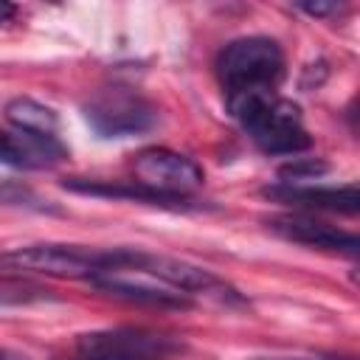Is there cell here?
<instances>
[{"instance_id": "18", "label": "cell", "mask_w": 360, "mask_h": 360, "mask_svg": "<svg viewBox=\"0 0 360 360\" xmlns=\"http://www.w3.org/2000/svg\"><path fill=\"white\" fill-rule=\"evenodd\" d=\"M0 360H22V357L14 354V352H8V349H0Z\"/></svg>"}, {"instance_id": "10", "label": "cell", "mask_w": 360, "mask_h": 360, "mask_svg": "<svg viewBox=\"0 0 360 360\" xmlns=\"http://www.w3.org/2000/svg\"><path fill=\"white\" fill-rule=\"evenodd\" d=\"M62 188L73 194H87V197H107V200H132V202H146V205H160L172 211H188L200 208L194 197H174L155 191L138 180H90V177H68L62 180Z\"/></svg>"}, {"instance_id": "1", "label": "cell", "mask_w": 360, "mask_h": 360, "mask_svg": "<svg viewBox=\"0 0 360 360\" xmlns=\"http://www.w3.org/2000/svg\"><path fill=\"white\" fill-rule=\"evenodd\" d=\"M225 110L242 124L253 143L267 155H298L312 146L301 107L276 93H250L225 98Z\"/></svg>"}, {"instance_id": "8", "label": "cell", "mask_w": 360, "mask_h": 360, "mask_svg": "<svg viewBox=\"0 0 360 360\" xmlns=\"http://www.w3.org/2000/svg\"><path fill=\"white\" fill-rule=\"evenodd\" d=\"M267 228L287 242H298V245L318 248V250H335V253H349V256L360 250V239L352 231L315 219L312 214H278L267 219Z\"/></svg>"}, {"instance_id": "19", "label": "cell", "mask_w": 360, "mask_h": 360, "mask_svg": "<svg viewBox=\"0 0 360 360\" xmlns=\"http://www.w3.org/2000/svg\"><path fill=\"white\" fill-rule=\"evenodd\" d=\"M253 360H301V357H253Z\"/></svg>"}, {"instance_id": "4", "label": "cell", "mask_w": 360, "mask_h": 360, "mask_svg": "<svg viewBox=\"0 0 360 360\" xmlns=\"http://www.w3.org/2000/svg\"><path fill=\"white\" fill-rule=\"evenodd\" d=\"M84 118L98 138H129L158 124V110L138 90L112 84L101 87L84 107Z\"/></svg>"}, {"instance_id": "3", "label": "cell", "mask_w": 360, "mask_h": 360, "mask_svg": "<svg viewBox=\"0 0 360 360\" xmlns=\"http://www.w3.org/2000/svg\"><path fill=\"white\" fill-rule=\"evenodd\" d=\"M118 264V248H87L68 242H37L0 253L3 270H28L53 278H96Z\"/></svg>"}, {"instance_id": "14", "label": "cell", "mask_w": 360, "mask_h": 360, "mask_svg": "<svg viewBox=\"0 0 360 360\" xmlns=\"http://www.w3.org/2000/svg\"><path fill=\"white\" fill-rule=\"evenodd\" d=\"M0 202L3 205H25V208H37V211H56L53 205H48V200L34 194L22 183H0Z\"/></svg>"}, {"instance_id": "5", "label": "cell", "mask_w": 360, "mask_h": 360, "mask_svg": "<svg viewBox=\"0 0 360 360\" xmlns=\"http://www.w3.org/2000/svg\"><path fill=\"white\" fill-rule=\"evenodd\" d=\"M180 349L183 343L177 338L132 326L96 329L76 338V354L82 360H166Z\"/></svg>"}, {"instance_id": "20", "label": "cell", "mask_w": 360, "mask_h": 360, "mask_svg": "<svg viewBox=\"0 0 360 360\" xmlns=\"http://www.w3.org/2000/svg\"><path fill=\"white\" fill-rule=\"evenodd\" d=\"M79 360H82V357H79Z\"/></svg>"}, {"instance_id": "9", "label": "cell", "mask_w": 360, "mask_h": 360, "mask_svg": "<svg viewBox=\"0 0 360 360\" xmlns=\"http://www.w3.org/2000/svg\"><path fill=\"white\" fill-rule=\"evenodd\" d=\"M262 197L295 205L307 211H335V214H357L360 211V191L354 183L349 186H301V183H276L264 186Z\"/></svg>"}, {"instance_id": "7", "label": "cell", "mask_w": 360, "mask_h": 360, "mask_svg": "<svg viewBox=\"0 0 360 360\" xmlns=\"http://www.w3.org/2000/svg\"><path fill=\"white\" fill-rule=\"evenodd\" d=\"M90 284L112 298H124V301H132V304H146V307H163V309H188L194 304V298H188L186 292L152 278V276H143V273H135V270H112V273H104V276H96L90 278Z\"/></svg>"}, {"instance_id": "2", "label": "cell", "mask_w": 360, "mask_h": 360, "mask_svg": "<svg viewBox=\"0 0 360 360\" xmlns=\"http://www.w3.org/2000/svg\"><path fill=\"white\" fill-rule=\"evenodd\" d=\"M214 68L225 98L276 93L284 79V51L270 37H239L217 53Z\"/></svg>"}, {"instance_id": "15", "label": "cell", "mask_w": 360, "mask_h": 360, "mask_svg": "<svg viewBox=\"0 0 360 360\" xmlns=\"http://www.w3.org/2000/svg\"><path fill=\"white\" fill-rule=\"evenodd\" d=\"M0 163H3V166H11V169H31V160H28V155L22 152L17 135L0 132Z\"/></svg>"}, {"instance_id": "13", "label": "cell", "mask_w": 360, "mask_h": 360, "mask_svg": "<svg viewBox=\"0 0 360 360\" xmlns=\"http://www.w3.org/2000/svg\"><path fill=\"white\" fill-rule=\"evenodd\" d=\"M329 172V163L318 160V158H292L290 163L278 166V180L281 183H301V180H312Z\"/></svg>"}, {"instance_id": "12", "label": "cell", "mask_w": 360, "mask_h": 360, "mask_svg": "<svg viewBox=\"0 0 360 360\" xmlns=\"http://www.w3.org/2000/svg\"><path fill=\"white\" fill-rule=\"evenodd\" d=\"M42 301H56L53 290L39 287L28 278L0 276V307H28V304H42Z\"/></svg>"}, {"instance_id": "11", "label": "cell", "mask_w": 360, "mask_h": 360, "mask_svg": "<svg viewBox=\"0 0 360 360\" xmlns=\"http://www.w3.org/2000/svg\"><path fill=\"white\" fill-rule=\"evenodd\" d=\"M6 121L17 132H31V135H56L59 129L56 112L28 96H17L6 104Z\"/></svg>"}, {"instance_id": "6", "label": "cell", "mask_w": 360, "mask_h": 360, "mask_svg": "<svg viewBox=\"0 0 360 360\" xmlns=\"http://www.w3.org/2000/svg\"><path fill=\"white\" fill-rule=\"evenodd\" d=\"M132 174L138 183L174 197H191V191L200 188L205 180L197 160L166 146L141 149L132 158Z\"/></svg>"}, {"instance_id": "17", "label": "cell", "mask_w": 360, "mask_h": 360, "mask_svg": "<svg viewBox=\"0 0 360 360\" xmlns=\"http://www.w3.org/2000/svg\"><path fill=\"white\" fill-rule=\"evenodd\" d=\"M14 14H17V6H14V3H6V0H0V25H3V22H8Z\"/></svg>"}, {"instance_id": "16", "label": "cell", "mask_w": 360, "mask_h": 360, "mask_svg": "<svg viewBox=\"0 0 360 360\" xmlns=\"http://www.w3.org/2000/svg\"><path fill=\"white\" fill-rule=\"evenodd\" d=\"M298 8L309 17H329V14H338L343 6L340 3H298Z\"/></svg>"}]
</instances>
